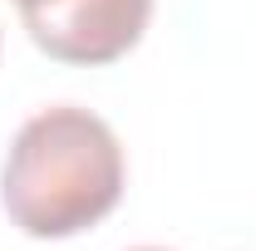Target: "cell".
<instances>
[{
  "label": "cell",
  "instance_id": "obj_1",
  "mask_svg": "<svg viewBox=\"0 0 256 251\" xmlns=\"http://www.w3.org/2000/svg\"><path fill=\"white\" fill-rule=\"evenodd\" d=\"M128 162L118 133L89 108L54 104L15 133L0 202L34 242H64L108 217L124 197Z\"/></svg>",
  "mask_w": 256,
  "mask_h": 251
},
{
  "label": "cell",
  "instance_id": "obj_2",
  "mask_svg": "<svg viewBox=\"0 0 256 251\" xmlns=\"http://www.w3.org/2000/svg\"><path fill=\"white\" fill-rule=\"evenodd\" d=\"M30 40L60 64H114L143 40L153 0H15Z\"/></svg>",
  "mask_w": 256,
  "mask_h": 251
},
{
  "label": "cell",
  "instance_id": "obj_3",
  "mask_svg": "<svg viewBox=\"0 0 256 251\" xmlns=\"http://www.w3.org/2000/svg\"><path fill=\"white\" fill-rule=\"evenodd\" d=\"M143 251H158V246H143Z\"/></svg>",
  "mask_w": 256,
  "mask_h": 251
}]
</instances>
